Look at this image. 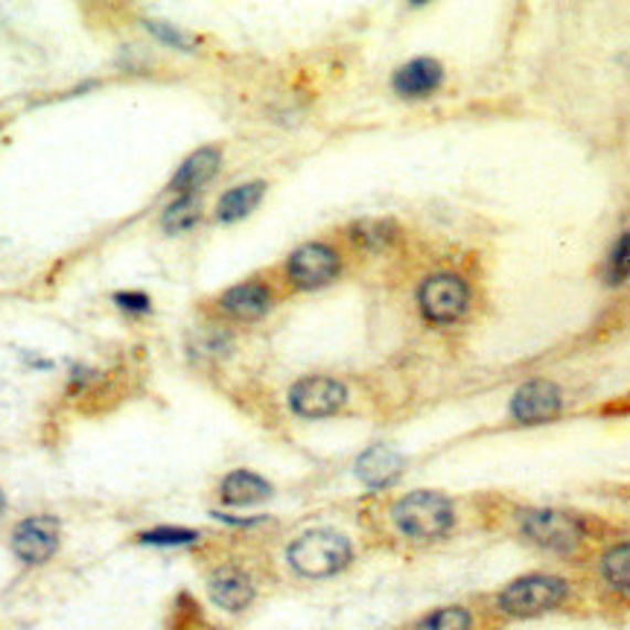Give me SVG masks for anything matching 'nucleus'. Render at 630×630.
Returning <instances> with one entry per match:
<instances>
[{
	"label": "nucleus",
	"mask_w": 630,
	"mask_h": 630,
	"mask_svg": "<svg viewBox=\"0 0 630 630\" xmlns=\"http://www.w3.org/2000/svg\"><path fill=\"white\" fill-rule=\"evenodd\" d=\"M403 456L388 444H374L369 450L362 452L356 459V476L360 482L371 491H383V488H392L403 473Z\"/></svg>",
	"instance_id": "ddd939ff"
},
{
	"label": "nucleus",
	"mask_w": 630,
	"mask_h": 630,
	"mask_svg": "<svg viewBox=\"0 0 630 630\" xmlns=\"http://www.w3.org/2000/svg\"><path fill=\"white\" fill-rule=\"evenodd\" d=\"M418 307L429 324L435 328H447L456 324L470 312L473 307V289L467 284V278L456 275V271H438L420 284L418 289Z\"/></svg>",
	"instance_id": "39448f33"
},
{
	"label": "nucleus",
	"mask_w": 630,
	"mask_h": 630,
	"mask_svg": "<svg viewBox=\"0 0 630 630\" xmlns=\"http://www.w3.org/2000/svg\"><path fill=\"white\" fill-rule=\"evenodd\" d=\"M441 83H444L441 62H435V58L426 56L406 62L392 79L394 90L406 99L429 97V94H435V90L441 88Z\"/></svg>",
	"instance_id": "4468645a"
},
{
	"label": "nucleus",
	"mask_w": 630,
	"mask_h": 630,
	"mask_svg": "<svg viewBox=\"0 0 630 630\" xmlns=\"http://www.w3.org/2000/svg\"><path fill=\"white\" fill-rule=\"evenodd\" d=\"M58 520L53 516H30L12 532V552L24 564H47L58 552Z\"/></svg>",
	"instance_id": "1a4fd4ad"
},
{
	"label": "nucleus",
	"mask_w": 630,
	"mask_h": 630,
	"mask_svg": "<svg viewBox=\"0 0 630 630\" xmlns=\"http://www.w3.org/2000/svg\"><path fill=\"white\" fill-rule=\"evenodd\" d=\"M392 523L412 543L444 541L456 525V505L438 491H412L392 505Z\"/></svg>",
	"instance_id": "f257e3e1"
},
{
	"label": "nucleus",
	"mask_w": 630,
	"mask_h": 630,
	"mask_svg": "<svg viewBox=\"0 0 630 630\" xmlns=\"http://www.w3.org/2000/svg\"><path fill=\"white\" fill-rule=\"evenodd\" d=\"M275 307V295L263 280H246L220 295V310L234 321H260Z\"/></svg>",
	"instance_id": "9b49d317"
},
{
	"label": "nucleus",
	"mask_w": 630,
	"mask_h": 630,
	"mask_svg": "<svg viewBox=\"0 0 630 630\" xmlns=\"http://www.w3.org/2000/svg\"><path fill=\"white\" fill-rule=\"evenodd\" d=\"M342 271V257L328 243H303L287 260V280L295 289L312 292L333 284Z\"/></svg>",
	"instance_id": "423d86ee"
},
{
	"label": "nucleus",
	"mask_w": 630,
	"mask_h": 630,
	"mask_svg": "<svg viewBox=\"0 0 630 630\" xmlns=\"http://www.w3.org/2000/svg\"><path fill=\"white\" fill-rule=\"evenodd\" d=\"M564 412V392L552 380H532L511 397V418L523 426L552 424Z\"/></svg>",
	"instance_id": "6e6552de"
},
{
	"label": "nucleus",
	"mask_w": 630,
	"mask_h": 630,
	"mask_svg": "<svg viewBox=\"0 0 630 630\" xmlns=\"http://www.w3.org/2000/svg\"><path fill=\"white\" fill-rule=\"evenodd\" d=\"M222 167V152L216 147H202L196 149L193 156H188L181 161V167L175 170L170 181L172 193L179 196H199V190L211 184L216 179V172Z\"/></svg>",
	"instance_id": "f8f14e48"
},
{
	"label": "nucleus",
	"mask_w": 630,
	"mask_h": 630,
	"mask_svg": "<svg viewBox=\"0 0 630 630\" xmlns=\"http://www.w3.org/2000/svg\"><path fill=\"white\" fill-rule=\"evenodd\" d=\"M287 560L292 573L310 581L321 578H333L344 573L353 560V546L342 532L333 528H310V532L298 534L287 548Z\"/></svg>",
	"instance_id": "f03ea898"
},
{
	"label": "nucleus",
	"mask_w": 630,
	"mask_h": 630,
	"mask_svg": "<svg viewBox=\"0 0 630 630\" xmlns=\"http://www.w3.org/2000/svg\"><path fill=\"white\" fill-rule=\"evenodd\" d=\"M351 239L365 252H383L397 239V225L388 220H362L351 225Z\"/></svg>",
	"instance_id": "a211bd4d"
},
{
	"label": "nucleus",
	"mask_w": 630,
	"mask_h": 630,
	"mask_svg": "<svg viewBox=\"0 0 630 630\" xmlns=\"http://www.w3.org/2000/svg\"><path fill=\"white\" fill-rule=\"evenodd\" d=\"M263 196H266V181H246V184H239V188H231L228 193H222V199L216 202V220H246L248 213L260 205Z\"/></svg>",
	"instance_id": "dca6fc26"
},
{
	"label": "nucleus",
	"mask_w": 630,
	"mask_h": 630,
	"mask_svg": "<svg viewBox=\"0 0 630 630\" xmlns=\"http://www.w3.org/2000/svg\"><path fill=\"white\" fill-rule=\"evenodd\" d=\"M207 596H211L213 605L222 607V610L243 613L246 607H252L254 598H257V589H254V581L239 566H220V569H213L211 578H207Z\"/></svg>",
	"instance_id": "9d476101"
},
{
	"label": "nucleus",
	"mask_w": 630,
	"mask_h": 630,
	"mask_svg": "<svg viewBox=\"0 0 630 630\" xmlns=\"http://www.w3.org/2000/svg\"><path fill=\"white\" fill-rule=\"evenodd\" d=\"M348 385L339 383L337 377H303L289 388V409L298 415V418L307 420H321L337 415L344 409L348 403Z\"/></svg>",
	"instance_id": "0eeeda50"
},
{
	"label": "nucleus",
	"mask_w": 630,
	"mask_h": 630,
	"mask_svg": "<svg viewBox=\"0 0 630 630\" xmlns=\"http://www.w3.org/2000/svg\"><path fill=\"white\" fill-rule=\"evenodd\" d=\"M143 546H190V543L199 541L196 532H190V528H152V532H143L138 537Z\"/></svg>",
	"instance_id": "4be33fe9"
},
{
	"label": "nucleus",
	"mask_w": 630,
	"mask_h": 630,
	"mask_svg": "<svg viewBox=\"0 0 630 630\" xmlns=\"http://www.w3.org/2000/svg\"><path fill=\"white\" fill-rule=\"evenodd\" d=\"M476 616L470 607L465 605H450L438 607L433 613H426L424 619L412 624V630H473Z\"/></svg>",
	"instance_id": "6ab92c4d"
},
{
	"label": "nucleus",
	"mask_w": 630,
	"mask_h": 630,
	"mask_svg": "<svg viewBox=\"0 0 630 630\" xmlns=\"http://www.w3.org/2000/svg\"><path fill=\"white\" fill-rule=\"evenodd\" d=\"M220 496L225 505H257V502L269 500L271 484L252 470H234L222 479Z\"/></svg>",
	"instance_id": "2eb2a0df"
},
{
	"label": "nucleus",
	"mask_w": 630,
	"mask_h": 630,
	"mask_svg": "<svg viewBox=\"0 0 630 630\" xmlns=\"http://www.w3.org/2000/svg\"><path fill=\"white\" fill-rule=\"evenodd\" d=\"M202 220V199L199 196H179L161 216V225H164L167 234H184L196 222Z\"/></svg>",
	"instance_id": "aec40b11"
},
{
	"label": "nucleus",
	"mask_w": 630,
	"mask_h": 630,
	"mask_svg": "<svg viewBox=\"0 0 630 630\" xmlns=\"http://www.w3.org/2000/svg\"><path fill=\"white\" fill-rule=\"evenodd\" d=\"M115 301L120 310L126 312H149L152 310V301H149V295L143 292H117Z\"/></svg>",
	"instance_id": "b1692460"
},
{
	"label": "nucleus",
	"mask_w": 630,
	"mask_h": 630,
	"mask_svg": "<svg viewBox=\"0 0 630 630\" xmlns=\"http://www.w3.org/2000/svg\"><path fill=\"white\" fill-rule=\"evenodd\" d=\"M520 534L532 546L552 555H575L587 543V523L573 511L560 508H534L520 516Z\"/></svg>",
	"instance_id": "20e7f679"
},
{
	"label": "nucleus",
	"mask_w": 630,
	"mask_h": 630,
	"mask_svg": "<svg viewBox=\"0 0 630 630\" xmlns=\"http://www.w3.org/2000/svg\"><path fill=\"white\" fill-rule=\"evenodd\" d=\"M605 278L610 287H616V284H622V280L630 278V231H624L622 237L616 239L613 252L607 257Z\"/></svg>",
	"instance_id": "412c9836"
},
{
	"label": "nucleus",
	"mask_w": 630,
	"mask_h": 630,
	"mask_svg": "<svg viewBox=\"0 0 630 630\" xmlns=\"http://www.w3.org/2000/svg\"><path fill=\"white\" fill-rule=\"evenodd\" d=\"M569 601V581L560 575L532 573L514 578L500 589L496 610L508 619H534V616L552 613Z\"/></svg>",
	"instance_id": "7ed1b4c3"
},
{
	"label": "nucleus",
	"mask_w": 630,
	"mask_h": 630,
	"mask_svg": "<svg viewBox=\"0 0 630 630\" xmlns=\"http://www.w3.org/2000/svg\"><path fill=\"white\" fill-rule=\"evenodd\" d=\"M598 575L616 596H630V541L616 543L598 557Z\"/></svg>",
	"instance_id": "f3484780"
},
{
	"label": "nucleus",
	"mask_w": 630,
	"mask_h": 630,
	"mask_svg": "<svg viewBox=\"0 0 630 630\" xmlns=\"http://www.w3.org/2000/svg\"><path fill=\"white\" fill-rule=\"evenodd\" d=\"M0 511H3V493H0Z\"/></svg>",
	"instance_id": "393cba45"
},
{
	"label": "nucleus",
	"mask_w": 630,
	"mask_h": 630,
	"mask_svg": "<svg viewBox=\"0 0 630 630\" xmlns=\"http://www.w3.org/2000/svg\"><path fill=\"white\" fill-rule=\"evenodd\" d=\"M147 30L156 35L158 42L170 44V47H175V50H193L196 47V39H193V35L184 33V30H175V26L164 24V21H147Z\"/></svg>",
	"instance_id": "5701e85b"
}]
</instances>
